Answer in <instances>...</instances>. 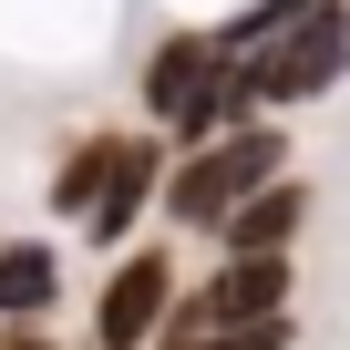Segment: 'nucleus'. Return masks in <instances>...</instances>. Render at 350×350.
<instances>
[{
    "mask_svg": "<svg viewBox=\"0 0 350 350\" xmlns=\"http://www.w3.org/2000/svg\"><path fill=\"white\" fill-rule=\"evenodd\" d=\"M52 299H62V258L42 237H11V247H0V319H11V329H42Z\"/></svg>",
    "mask_w": 350,
    "mask_h": 350,
    "instance_id": "nucleus-6",
    "label": "nucleus"
},
{
    "mask_svg": "<svg viewBox=\"0 0 350 350\" xmlns=\"http://www.w3.org/2000/svg\"><path fill=\"white\" fill-rule=\"evenodd\" d=\"M0 350H52V340L42 329H0Z\"/></svg>",
    "mask_w": 350,
    "mask_h": 350,
    "instance_id": "nucleus-10",
    "label": "nucleus"
},
{
    "mask_svg": "<svg viewBox=\"0 0 350 350\" xmlns=\"http://www.w3.org/2000/svg\"><path fill=\"white\" fill-rule=\"evenodd\" d=\"M217 350H288V319H258V329H237V340H217Z\"/></svg>",
    "mask_w": 350,
    "mask_h": 350,
    "instance_id": "nucleus-9",
    "label": "nucleus"
},
{
    "mask_svg": "<svg viewBox=\"0 0 350 350\" xmlns=\"http://www.w3.org/2000/svg\"><path fill=\"white\" fill-rule=\"evenodd\" d=\"M144 113H154L165 134H186V144H217L227 124H247V103H237V52H227L217 31H175V42L144 62Z\"/></svg>",
    "mask_w": 350,
    "mask_h": 350,
    "instance_id": "nucleus-3",
    "label": "nucleus"
},
{
    "mask_svg": "<svg viewBox=\"0 0 350 350\" xmlns=\"http://www.w3.org/2000/svg\"><path fill=\"white\" fill-rule=\"evenodd\" d=\"M309 11H319V0H247V11H237V21L217 31V42H227V52L247 62V52H268V42H278L288 21H309Z\"/></svg>",
    "mask_w": 350,
    "mask_h": 350,
    "instance_id": "nucleus-8",
    "label": "nucleus"
},
{
    "mask_svg": "<svg viewBox=\"0 0 350 350\" xmlns=\"http://www.w3.org/2000/svg\"><path fill=\"white\" fill-rule=\"evenodd\" d=\"M144 196H154V134H72V154L52 165V217H72L93 247L103 237H124L134 217H144Z\"/></svg>",
    "mask_w": 350,
    "mask_h": 350,
    "instance_id": "nucleus-1",
    "label": "nucleus"
},
{
    "mask_svg": "<svg viewBox=\"0 0 350 350\" xmlns=\"http://www.w3.org/2000/svg\"><path fill=\"white\" fill-rule=\"evenodd\" d=\"M165 319H175V268H165L154 247H134V258L103 278V299H93V350H144Z\"/></svg>",
    "mask_w": 350,
    "mask_h": 350,
    "instance_id": "nucleus-5",
    "label": "nucleus"
},
{
    "mask_svg": "<svg viewBox=\"0 0 350 350\" xmlns=\"http://www.w3.org/2000/svg\"><path fill=\"white\" fill-rule=\"evenodd\" d=\"M299 217H309V186H288V175H278V186H268V196H247L217 237H227V258H288Z\"/></svg>",
    "mask_w": 350,
    "mask_h": 350,
    "instance_id": "nucleus-7",
    "label": "nucleus"
},
{
    "mask_svg": "<svg viewBox=\"0 0 350 350\" xmlns=\"http://www.w3.org/2000/svg\"><path fill=\"white\" fill-rule=\"evenodd\" d=\"M288 175V134L278 124H227L217 144H196L186 165L165 175V217L175 227H227L247 196H268Z\"/></svg>",
    "mask_w": 350,
    "mask_h": 350,
    "instance_id": "nucleus-2",
    "label": "nucleus"
},
{
    "mask_svg": "<svg viewBox=\"0 0 350 350\" xmlns=\"http://www.w3.org/2000/svg\"><path fill=\"white\" fill-rule=\"evenodd\" d=\"M340 72H350V0H319L309 21H288L268 52L237 62V103L268 124V113H288V103H319Z\"/></svg>",
    "mask_w": 350,
    "mask_h": 350,
    "instance_id": "nucleus-4",
    "label": "nucleus"
}]
</instances>
